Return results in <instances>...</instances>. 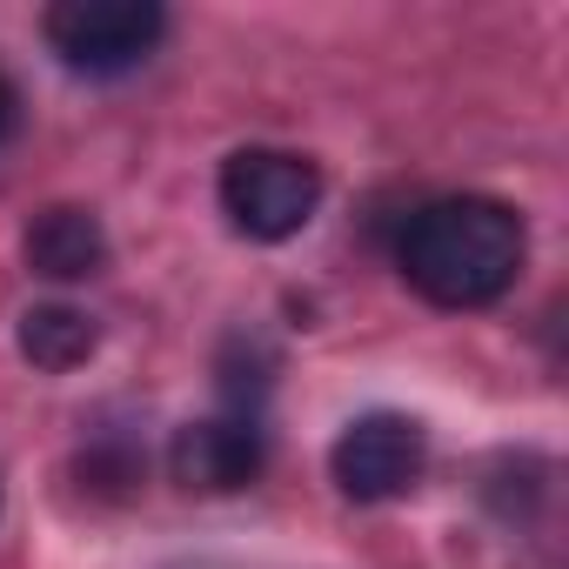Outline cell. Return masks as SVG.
I'll return each instance as SVG.
<instances>
[{
	"mask_svg": "<svg viewBox=\"0 0 569 569\" xmlns=\"http://www.w3.org/2000/svg\"><path fill=\"white\" fill-rule=\"evenodd\" d=\"M422 462H429V436L416 416H396V409H369L356 416L336 449H329V476L349 502H396L422 482Z\"/></svg>",
	"mask_w": 569,
	"mask_h": 569,
	"instance_id": "277c9868",
	"label": "cell"
},
{
	"mask_svg": "<svg viewBox=\"0 0 569 569\" xmlns=\"http://www.w3.org/2000/svg\"><path fill=\"white\" fill-rule=\"evenodd\" d=\"M41 28L68 74L114 81V74H134L161 48L168 8L161 0H54Z\"/></svg>",
	"mask_w": 569,
	"mask_h": 569,
	"instance_id": "3957f363",
	"label": "cell"
},
{
	"mask_svg": "<svg viewBox=\"0 0 569 569\" xmlns=\"http://www.w3.org/2000/svg\"><path fill=\"white\" fill-rule=\"evenodd\" d=\"M21 254H28V268L48 274V281H88V274L108 268V228H101L94 208L54 201V208H41V214L28 221Z\"/></svg>",
	"mask_w": 569,
	"mask_h": 569,
	"instance_id": "8992f818",
	"label": "cell"
},
{
	"mask_svg": "<svg viewBox=\"0 0 569 569\" xmlns=\"http://www.w3.org/2000/svg\"><path fill=\"white\" fill-rule=\"evenodd\" d=\"M94 342H101L94 316H81V309H68V302H48V309H28V316H21V356H28L34 369H48V376L81 369V362L94 356Z\"/></svg>",
	"mask_w": 569,
	"mask_h": 569,
	"instance_id": "52a82bcc",
	"label": "cell"
},
{
	"mask_svg": "<svg viewBox=\"0 0 569 569\" xmlns=\"http://www.w3.org/2000/svg\"><path fill=\"white\" fill-rule=\"evenodd\" d=\"M261 462H268V442H261L254 409L201 416V422L174 429V442H168V469L194 496H234V489H248L261 476Z\"/></svg>",
	"mask_w": 569,
	"mask_h": 569,
	"instance_id": "5b68a950",
	"label": "cell"
},
{
	"mask_svg": "<svg viewBox=\"0 0 569 569\" xmlns=\"http://www.w3.org/2000/svg\"><path fill=\"white\" fill-rule=\"evenodd\" d=\"M214 188H221V214L248 241H289L322 208V168L289 148H234Z\"/></svg>",
	"mask_w": 569,
	"mask_h": 569,
	"instance_id": "7a4b0ae2",
	"label": "cell"
},
{
	"mask_svg": "<svg viewBox=\"0 0 569 569\" xmlns=\"http://www.w3.org/2000/svg\"><path fill=\"white\" fill-rule=\"evenodd\" d=\"M8 128H14V88L0 81V134H8Z\"/></svg>",
	"mask_w": 569,
	"mask_h": 569,
	"instance_id": "ba28073f",
	"label": "cell"
},
{
	"mask_svg": "<svg viewBox=\"0 0 569 569\" xmlns=\"http://www.w3.org/2000/svg\"><path fill=\"white\" fill-rule=\"evenodd\" d=\"M529 228L496 194H442L402 221L396 268L429 309H489L516 289Z\"/></svg>",
	"mask_w": 569,
	"mask_h": 569,
	"instance_id": "6da1fadb",
	"label": "cell"
}]
</instances>
